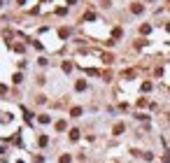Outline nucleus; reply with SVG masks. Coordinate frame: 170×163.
Masks as SVG:
<instances>
[{"label": "nucleus", "mask_w": 170, "mask_h": 163, "mask_svg": "<svg viewBox=\"0 0 170 163\" xmlns=\"http://www.w3.org/2000/svg\"><path fill=\"white\" fill-rule=\"evenodd\" d=\"M47 142H49V138H47V135H40V144H42V147H44Z\"/></svg>", "instance_id": "12"}, {"label": "nucleus", "mask_w": 170, "mask_h": 163, "mask_svg": "<svg viewBox=\"0 0 170 163\" xmlns=\"http://www.w3.org/2000/svg\"><path fill=\"white\" fill-rule=\"evenodd\" d=\"M112 38H114V40L121 38V28H114V30H112Z\"/></svg>", "instance_id": "4"}, {"label": "nucleus", "mask_w": 170, "mask_h": 163, "mask_svg": "<svg viewBox=\"0 0 170 163\" xmlns=\"http://www.w3.org/2000/svg\"><path fill=\"white\" fill-rule=\"evenodd\" d=\"M61 163H70V154H63L61 156Z\"/></svg>", "instance_id": "11"}, {"label": "nucleus", "mask_w": 170, "mask_h": 163, "mask_svg": "<svg viewBox=\"0 0 170 163\" xmlns=\"http://www.w3.org/2000/svg\"><path fill=\"white\" fill-rule=\"evenodd\" d=\"M63 70H65V72H70V70H72V63H68V61H65V63H63Z\"/></svg>", "instance_id": "9"}, {"label": "nucleus", "mask_w": 170, "mask_h": 163, "mask_svg": "<svg viewBox=\"0 0 170 163\" xmlns=\"http://www.w3.org/2000/svg\"><path fill=\"white\" fill-rule=\"evenodd\" d=\"M96 19V14L93 12H89V14H84V21H93Z\"/></svg>", "instance_id": "8"}, {"label": "nucleus", "mask_w": 170, "mask_h": 163, "mask_svg": "<svg viewBox=\"0 0 170 163\" xmlns=\"http://www.w3.org/2000/svg\"><path fill=\"white\" fill-rule=\"evenodd\" d=\"M70 114H72V117H82V107H72Z\"/></svg>", "instance_id": "3"}, {"label": "nucleus", "mask_w": 170, "mask_h": 163, "mask_svg": "<svg viewBox=\"0 0 170 163\" xmlns=\"http://www.w3.org/2000/svg\"><path fill=\"white\" fill-rule=\"evenodd\" d=\"M75 3H77V0H68V5H75Z\"/></svg>", "instance_id": "13"}, {"label": "nucleus", "mask_w": 170, "mask_h": 163, "mask_svg": "<svg viewBox=\"0 0 170 163\" xmlns=\"http://www.w3.org/2000/svg\"><path fill=\"white\" fill-rule=\"evenodd\" d=\"M124 133V123H116L114 126V135H121Z\"/></svg>", "instance_id": "2"}, {"label": "nucleus", "mask_w": 170, "mask_h": 163, "mask_svg": "<svg viewBox=\"0 0 170 163\" xmlns=\"http://www.w3.org/2000/svg\"><path fill=\"white\" fill-rule=\"evenodd\" d=\"M142 9H145L142 3H133V5H131V12H133V14H142Z\"/></svg>", "instance_id": "1"}, {"label": "nucleus", "mask_w": 170, "mask_h": 163, "mask_svg": "<svg viewBox=\"0 0 170 163\" xmlns=\"http://www.w3.org/2000/svg\"><path fill=\"white\" fill-rule=\"evenodd\" d=\"M70 140H79V131H77V128L70 131Z\"/></svg>", "instance_id": "5"}, {"label": "nucleus", "mask_w": 170, "mask_h": 163, "mask_svg": "<svg viewBox=\"0 0 170 163\" xmlns=\"http://www.w3.org/2000/svg\"><path fill=\"white\" fill-rule=\"evenodd\" d=\"M56 131H65V121H58L56 123Z\"/></svg>", "instance_id": "10"}, {"label": "nucleus", "mask_w": 170, "mask_h": 163, "mask_svg": "<svg viewBox=\"0 0 170 163\" xmlns=\"http://www.w3.org/2000/svg\"><path fill=\"white\" fill-rule=\"evenodd\" d=\"M103 61H105V63H112L114 56H112V54H103Z\"/></svg>", "instance_id": "7"}, {"label": "nucleus", "mask_w": 170, "mask_h": 163, "mask_svg": "<svg viewBox=\"0 0 170 163\" xmlns=\"http://www.w3.org/2000/svg\"><path fill=\"white\" fill-rule=\"evenodd\" d=\"M84 89H86V82L79 79V82H77V91H84Z\"/></svg>", "instance_id": "6"}, {"label": "nucleus", "mask_w": 170, "mask_h": 163, "mask_svg": "<svg viewBox=\"0 0 170 163\" xmlns=\"http://www.w3.org/2000/svg\"><path fill=\"white\" fill-rule=\"evenodd\" d=\"M165 28H168V33H170V23H168V26H165Z\"/></svg>", "instance_id": "14"}]
</instances>
